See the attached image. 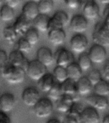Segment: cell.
I'll use <instances>...</instances> for the list:
<instances>
[{"instance_id":"1","label":"cell","mask_w":109,"mask_h":123,"mask_svg":"<svg viewBox=\"0 0 109 123\" xmlns=\"http://www.w3.org/2000/svg\"><path fill=\"white\" fill-rule=\"evenodd\" d=\"M1 76L10 84H20L24 81L26 71L21 67H17L11 64H6L1 69Z\"/></svg>"},{"instance_id":"2","label":"cell","mask_w":109,"mask_h":123,"mask_svg":"<svg viewBox=\"0 0 109 123\" xmlns=\"http://www.w3.org/2000/svg\"><path fill=\"white\" fill-rule=\"evenodd\" d=\"M93 40L95 43L101 46H109V29L103 21L98 22L94 26L93 32Z\"/></svg>"},{"instance_id":"3","label":"cell","mask_w":109,"mask_h":123,"mask_svg":"<svg viewBox=\"0 0 109 123\" xmlns=\"http://www.w3.org/2000/svg\"><path fill=\"white\" fill-rule=\"evenodd\" d=\"M47 67L37 59L33 60L29 62L26 73L31 80L38 81L47 73Z\"/></svg>"},{"instance_id":"4","label":"cell","mask_w":109,"mask_h":123,"mask_svg":"<svg viewBox=\"0 0 109 123\" xmlns=\"http://www.w3.org/2000/svg\"><path fill=\"white\" fill-rule=\"evenodd\" d=\"M33 107L34 114L41 119L50 116L54 109L52 101L49 98H41Z\"/></svg>"},{"instance_id":"5","label":"cell","mask_w":109,"mask_h":123,"mask_svg":"<svg viewBox=\"0 0 109 123\" xmlns=\"http://www.w3.org/2000/svg\"><path fill=\"white\" fill-rule=\"evenodd\" d=\"M88 40L83 33H76L70 40V48L73 52L76 54L85 53L87 49Z\"/></svg>"},{"instance_id":"6","label":"cell","mask_w":109,"mask_h":123,"mask_svg":"<svg viewBox=\"0 0 109 123\" xmlns=\"http://www.w3.org/2000/svg\"><path fill=\"white\" fill-rule=\"evenodd\" d=\"M83 15L87 20H94L99 15V7L94 0H82Z\"/></svg>"},{"instance_id":"7","label":"cell","mask_w":109,"mask_h":123,"mask_svg":"<svg viewBox=\"0 0 109 123\" xmlns=\"http://www.w3.org/2000/svg\"><path fill=\"white\" fill-rule=\"evenodd\" d=\"M88 55L93 63L97 64L102 63L105 61L107 58V50L105 46L94 43L90 48Z\"/></svg>"},{"instance_id":"8","label":"cell","mask_w":109,"mask_h":123,"mask_svg":"<svg viewBox=\"0 0 109 123\" xmlns=\"http://www.w3.org/2000/svg\"><path fill=\"white\" fill-rule=\"evenodd\" d=\"M68 23L69 17L68 14L63 10H58L50 19L49 30L52 29L63 28Z\"/></svg>"},{"instance_id":"9","label":"cell","mask_w":109,"mask_h":123,"mask_svg":"<svg viewBox=\"0 0 109 123\" xmlns=\"http://www.w3.org/2000/svg\"><path fill=\"white\" fill-rule=\"evenodd\" d=\"M70 27L75 33H83L88 27V20L83 14H75L71 19Z\"/></svg>"},{"instance_id":"10","label":"cell","mask_w":109,"mask_h":123,"mask_svg":"<svg viewBox=\"0 0 109 123\" xmlns=\"http://www.w3.org/2000/svg\"><path fill=\"white\" fill-rule=\"evenodd\" d=\"M40 98V92L34 86H27L25 88L22 94L23 103L28 106H34Z\"/></svg>"},{"instance_id":"11","label":"cell","mask_w":109,"mask_h":123,"mask_svg":"<svg viewBox=\"0 0 109 123\" xmlns=\"http://www.w3.org/2000/svg\"><path fill=\"white\" fill-rule=\"evenodd\" d=\"M54 60L56 65L66 67L69 64L74 61V56L72 52L70 51L65 48H59L55 52Z\"/></svg>"},{"instance_id":"12","label":"cell","mask_w":109,"mask_h":123,"mask_svg":"<svg viewBox=\"0 0 109 123\" xmlns=\"http://www.w3.org/2000/svg\"><path fill=\"white\" fill-rule=\"evenodd\" d=\"M8 62L10 64L22 67L26 71L29 61L25 57L23 53L19 50L15 49L10 53L8 58Z\"/></svg>"},{"instance_id":"13","label":"cell","mask_w":109,"mask_h":123,"mask_svg":"<svg viewBox=\"0 0 109 123\" xmlns=\"http://www.w3.org/2000/svg\"><path fill=\"white\" fill-rule=\"evenodd\" d=\"M86 102L89 106L99 110H104L109 107V102L107 97L94 94L86 98Z\"/></svg>"},{"instance_id":"14","label":"cell","mask_w":109,"mask_h":123,"mask_svg":"<svg viewBox=\"0 0 109 123\" xmlns=\"http://www.w3.org/2000/svg\"><path fill=\"white\" fill-rule=\"evenodd\" d=\"M99 119L97 110L91 106L84 108L80 115V122L83 123H99Z\"/></svg>"},{"instance_id":"15","label":"cell","mask_w":109,"mask_h":123,"mask_svg":"<svg viewBox=\"0 0 109 123\" xmlns=\"http://www.w3.org/2000/svg\"><path fill=\"white\" fill-rule=\"evenodd\" d=\"M13 27L17 35L24 37L26 33L31 28V21L21 13L16 19Z\"/></svg>"},{"instance_id":"16","label":"cell","mask_w":109,"mask_h":123,"mask_svg":"<svg viewBox=\"0 0 109 123\" xmlns=\"http://www.w3.org/2000/svg\"><path fill=\"white\" fill-rule=\"evenodd\" d=\"M66 33L63 28L52 29L48 31V38L49 42L54 46H60L66 40Z\"/></svg>"},{"instance_id":"17","label":"cell","mask_w":109,"mask_h":123,"mask_svg":"<svg viewBox=\"0 0 109 123\" xmlns=\"http://www.w3.org/2000/svg\"><path fill=\"white\" fill-rule=\"evenodd\" d=\"M74 101H76L73 96L63 94L57 101H55L56 109L60 112L66 113Z\"/></svg>"},{"instance_id":"18","label":"cell","mask_w":109,"mask_h":123,"mask_svg":"<svg viewBox=\"0 0 109 123\" xmlns=\"http://www.w3.org/2000/svg\"><path fill=\"white\" fill-rule=\"evenodd\" d=\"M36 57V59L42 62L46 67L51 65L54 61V56L51 49L45 46L42 47L38 50Z\"/></svg>"},{"instance_id":"19","label":"cell","mask_w":109,"mask_h":123,"mask_svg":"<svg viewBox=\"0 0 109 123\" xmlns=\"http://www.w3.org/2000/svg\"><path fill=\"white\" fill-rule=\"evenodd\" d=\"M15 98L13 94L5 92L0 95V109L5 113L9 112L14 108Z\"/></svg>"},{"instance_id":"20","label":"cell","mask_w":109,"mask_h":123,"mask_svg":"<svg viewBox=\"0 0 109 123\" xmlns=\"http://www.w3.org/2000/svg\"><path fill=\"white\" fill-rule=\"evenodd\" d=\"M22 11V15L29 21H33L39 14L37 2L33 0L26 2L23 6Z\"/></svg>"},{"instance_id":"21","label":"cell","mask_w":109,"mask_h":123,"mask_svg":"<svg viewBox=\"0 0 109 123\" xmlns=\"http://www.w3.org/2000/svg\"><path fill=\"white\" fill-rule=\"evenodd\" d=\"M62 93L73 96L75 101H78L77 97V90H76V82L70 78H68L64 82L61 83Z\"/></svg>"},{"instance_id":"22","label":"cell","mask_w":109,"mask_h":123,"mask_svg":"<svg viewBox=\"0 0 109 123\" xmlns=\"http://www.w3.org/2000/svg\"><path fill=\"white\" fill-rule=\"evenodd\" d=\"M93 86L87 76H82L76 81L77 94L80 96H86L91 93Z\"/></svg>"},{"instance_id":"23","label":"cell","mask_w":109,"mask_h":123,"mask_svg":"<svg viewBox=\"0 0 109 123\" xmlns=\"http://www.w3.org/2000/svg\"><path fill=\"white\" fill-rule=\"evenodd\" d=\"M50 17L46 14L39 13L33 20V25L34 28L38 31L45 32L49 30V25Z\"/></svg>"},{"instance_id":"24","label":"cell","mask_w":109,"mask_h":123,"mask_svg":"<svg viewBox=\"0 0 109 123\" xmlns=\"http://www.w3.org/2000/svg\"><path fill=\"white\" fill-rule=\"evenodd\" d=\"M55 78L52 74L46 73L39 80H38V88L42 92L47 93L55 82Z\"/></svg>"},{"instance_id":"25","label":"cell","mask_w":109,"mask_h":123,"mask_svg":"<svg viewBox=\"0 0 109 123\" xmlns=\"http://www.w3.org/2000/svg\"><path fill=\"white\" fill-rule=\"evenodd\" d=\"M66 68L68 73V78L76 82L82 76L83 71L80 69L77 62H73L70 64H69Z\"/></svg>"},{"instance_id":"26","label":"cell","mask_w":109,"mask_h":123,"mask_svg":"<svg viewBox=\"0 0 109 123\" xmlns=\"http://www.w3.org/2000/svg\"><path fill=\"white\" fill-rule=\"evenodd\" d=\"M94 93L96 95L107 97L109 95V81L102 79L93 86Z\"/></svg>"},{"instance_id":"27","label":"cell","mask_w":109,"mask_h":123,"mask_svg":"<svg viewBox=\"0 0 109 123\" xmlns=\"http://www.w3.org/2000/svg\"><path fill=\"white\" fill-rule=\"evenodd\" d=\"M15 17L13 8L7 5H3L0 8V19L5 22L12 21Z\"/></svg>"},{"instance_id":"28","label":"cell","mask_w":109,"mask_h":123,"mask_svg":"<svg viewBox=\"0 0 109 123\" xmlns=\"http://www.w3.org/2000/svg\"><path fill=\"white\" fill-rule=\"evenodd\" d=\"M39 13L46 14L51 12L54 8L53 0H40L37 2Z\"/></svg>"},{"instance_id":"29","label":"cell","mask_w":109,"mask_h":123,"mask_svg":"<svg viewBox=\"0 0 109 123\" xmlns=\"http://www.w3.org/2000/svg\"><path fill=\"white\" fill-rule=\"evenodd\" d=\"M52 74L56 81L60 83L64 82L65 80H66L68 78L66 68L62 66L56 65V67L54 69Z\"/></svg>"},{"instance_id":"30","label":"cell","mask_w":109,"mask_h":123,"mask_svg":"<svg viewBox=\"0 0 109 123\" xmlns=\"http://www.w3.org/2000/svg\"><path fill=\"white\" fill-rule=\"evenodd\" d=\"M3 36L4 39L10 44H14L17 37V33L15 32L13 26H8L4 28L3 31Z\"/></svg>"},{"instance_id":"31","label":"cell","mask_w":109,"mask_h":123,"mask_svg":"<svg viewBox=\"0 0 109 123\" xmlns=\"http://www.w3.org/2000/svg\"><path fill=\"white\" fill-rule=\"evenodd\" d=\"M77 63L83 72L89 71L91 68L93 64V62L88 55V53H86V52L80 54Z\"/></svg>"},{"instance_id":"32","label":"cell","mask_w":109,"mask_h":123,"mask_svg":"<svg viewBox=\"0 0 109 123\" xmlns=\"http://www.w3.org/2000/svg\"><path fill=\"white\" fill-rule=\"evenodd\" d=\"M84 108V106L82 105V103H79L78 101H74V103L71 106L70 109L69 110V111L67 112L66 114L77 119L80 123V115Z\"/></svg>"},{"instance_id":"33","label":"cell","mask_w":109,"mask_h":123,"mask_svg":"<svg viewBox=\"0 0 109 123\" xmlns=\"http://www.w3.org/2000/svg\"><path fill=\"white\" fill-rule=\"evenodd\" d=\"M47 94L48 97L49 99L54 100L55 101H57L63 94L62 90H61V83L55 81L52 87L50 89L49 91L47 92Z\"/></svg>"},{"instance_id":"34","label":"cell","mask_w":109,"mask_h":123,"mask_svg":"<svg viewBox=\"0 0 109 123\" xmlns=\"http://www.w3.org/2000/svg\"><path fill=\"white\" fill-rule=\"evenodd\" d=\"M31 45H34L39 41V33L35 28H30L24 36Z\"/></svg>"},{"instance_id":"35","label":"cell","mask_w":109,"mask_h":123,"mask_svg":"<svg viewBox=\"0 0 109 123\" xmlns=\"http://www.w3.org/2000/svg\"><path fill=\"white\" fill-rule=\"evenodd\" d=\"M17 49L23 53H28L31 49L32 45L23 37L18 40L17 43Z\"/></svg>"},{"instance_id":"36","label":"cell","mask_w":109,"mask_h":123,"mask_svg":"<svg viewBox=\"0 0 109 123\" xmlns=\"http://www.w3.org/2000/svg\"><path fill=\"white\" fill-rule=\"evenodd\" d=\"M101 73L97 69H93L88 74L87 78L93 86H94L103 79Z\"/></svg>"},{"instance_id":"37","label":"cell","mask_w":109,"mask_h":123,"mask_svg":"<svg viewBox=\"0 0 109 123\" xmlns=\"http://www.w3.org/2000/svg\"><path fill=\"white\" fill-rule=\"evenodd\" d=\"M65 5L70 9H76L82 5V0H64Z\"/></svg>"},{"instance_id":"38","label":"cell","mask_w":109,"mask_h":123,"mask_svg":"<svg viewBox=\"0 0 109 123\" xmlns=\"http://www.w3.org/2000/svg\"><path fill=\"white\" fill-rule=\"evenodd\" d=\"M103 22L109 29V4L105 6L103 12Z\"/></svg>"},{"instance_id":"39","label":"cell","mask_w":109,"mask_h":123,"mask_svg":"<svg viewBox=\"0 0 109 123\" xmlns=\"http://www.w3.org/2000/svg\"><path fill=\"white\" fill-rule=\"evenodd\" d=\"M8 56L5 51L0 49V63L3 67L6 64V62H8Z\"/></svg>"},{"instance_id":"40","label":"cell","mask_w":109,"mask_h":123,"mask_svg":"<svg viewBox=\"0 0 109 123\" xmlns=\"http://www.w3.org/2000/svg\"><path fill=\"white\" fill-rule=\"evenodd\" d=\"M102 76L105 78V80L109 81V60L106 62L103 66Z\"/></svg>"},{"instance_id":"41","label":"cell","mask_w":109,"mask_h":123,"mask_svg":"<svg viewBox=\"0 0 109 123\" xmlns=\"http://www.w3.org/2000/svg\"><path fill=\"white\" fill-rule=\"evenodd\" d=\"M21 0H6L5 3L6 5H7L12 8H15L20 5Z\"/></svg>"},{"instance_id":"42","label":"cell","mask_w":109,"mask_h":123,"mask_svg":"<svg viewBox=\"0 0 109 123\" xmlns=\"http://www.w3.org/2000/svg\"><path fill=\"white\" fill-rule=\"evenodd\" d=\"M62 123H79L80 121H78V119L75 118V117L71 116V115H67L65 117V119H63Z\"/></svg>"},{"instance_id":"43","label":"cell","mask_w":109,"mask_h":123,"mask_svg":"<svg viewBox=\"0 0 109 123\" xmlns=\"http://www.w3.org/2000/svg\"><path fill=\"white\" fill-rule=\"evenodd\" d=\"M0 123H11L9 117L2 111H0Z\"/></svg>"},{"instance_id":"44","label":"cell","mask_w":109,"mask_h":123,"mask_svg":"<svg viewBox=\"0 0 109 123\" xmlns=\"http://www.w3.org/2000/svg\"><path fill=\"white\" fill-rule=\"evenodd\" d=\"M47 123H62L60 121H59L58 119H50L49 121H48Z\"/></svg>"},{"instance_id":"45","label":"cell","mask_w":109,"mask_h":123,"mask_svg":"<svg viewBox=\"0 0 109 123\" xmlns=\"http://www.w3.org/2000/svg\"><path fill=\"white\" fill-rule=\"evenodd\" d=\"M102 123H109V115H105L102 120Z\"/></svg>"},{"instance_id":"46","label":"cell","mask_w":109,"mask_h":123,"mask_svg":"<svg viewBox=\"0 0 109 123\" xmlns=\"http://www.w3.org/2000/svg\"><path fill=\"white\" fill-rule=\"evenodd\" d=\"M99 1L101 2L102 4H103V5H105L109 4V0H99Z\"/></svg>"},{"instance_id":"47","label":"cell","mask_w":109,"mask_h":123,"mask_svg":"<svg viewBox=\"0 0 109 123\" xmlns=\"http://www.w3.org/2000/svg\"><path fill=\"white\" fill-rule=\"evenodd\" d=\"M2 2H3V0H0V6H1V5Z\"/></svg>"},{"instance_id":"48","label":"cell","mask_w":109,"mask_h":123,"mask_svg":"<svg viewBox=\"0 0 109 123\" xmlns=\"http://www.w3.org/2000/svg\"><path fill=\"white\" fill-rule=\"evenodd\" d=\"M2 67H2V65H1V63H0V70L2 69Z\"/></svg>"},{"instance_id":"49","label":"cell","mask_w":109,"mask_h":123,"mask_svg":"<svg viewBox=\"0 0 109 123\" xmlns=\"http://www.w3.org/2000/svg\"><path fill=\"white\" fill-rule=\"evenodd\" d=\"M34 1H40V0H33Z\"/></svg>"},{"instance_id":"50","label":"cell","mask_w":109,"mask_h":123,"mask_svg":"<svg viewBox=\"0 0 109 123\" xmlns=\"http://www.w3.org/2000/svg\"><path fill=\"white\" fill-rule=\"evenodd\" d=\"M5 1H6V0H3V1H4V2Z\"/></svg>"},{"instance_id":"51","label":"cell","mask_w":109,"mask_h":123,"mask_svg":"<svg viewBox=\"0 0 109 123\" xmlns=\"http://www.w3.org/2000/svg\"></svg>"},{"instance_id":"52","label":"cell","mask_w":109,"mask_h":123,"mask_svg":"<svg viewBox=\"0 0 109 123\" xmlns=\"http://www.w3.org/2000/svg\"><path fill=\"white\" fill-rule=\"evenodd\" d=\"M26 1H28V0H26Z\"/></svg>"},{"instance_id":"53","label":"cell","mask_w":109,"mask_h":123,"mask_svg":"<svg viewBox=\"0 0 109 123\" xmlns=\"http://www.w3.org/2000/svg\"><path fill=\"white\" fill-rule=\"evenodd\" d=\"M53 1H54V0H53Z\"/></svg>"}]
</instances>
